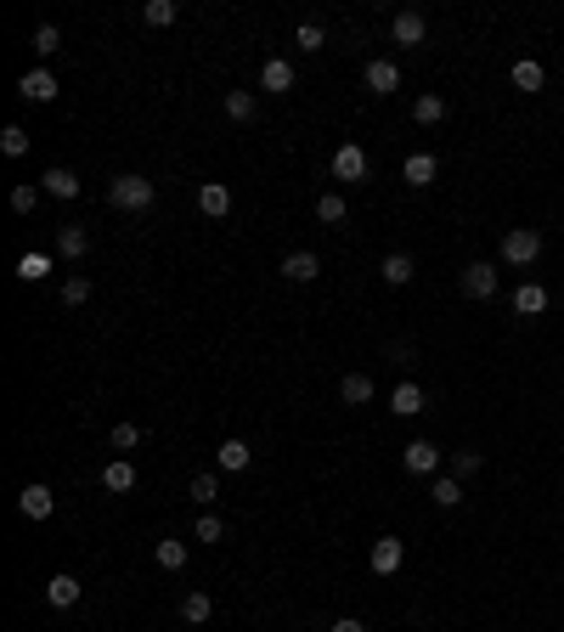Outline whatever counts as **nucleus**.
I'll return each mask as SVG.
<instances>
[{"instance_id": "obj_1", "label": "nucleus", "mask_w": 564, "mask_h": 632, "mask_svg": "<svg viewBox=\"0 0 564 632\" xmlns=\"http://www.w3.org/2000/svg\"><path fill=\"white\" fill-rule=\"evenodd\" d=\"M153 198H158V186H153L148 176H113V181H108V203L124 209V215H141V209H153Z\"/></svg>"}, {"instance_id": "obj_2", "label": "nucleus", "mask_w": 564, "mask_h": 632, "mask_svg": "<svg viewBox=\"0 0 564 632\" xmlns=\"http://www.w3.org/2000/svg\"><path fill=\"white\" fill-rule=\"evenodd\" d=\"M503 260L508 266H536L542 260V231L536 226H508L503 231Z\"/></svg>"}, {"instance_id": "obj_3", "label": "nucleus", "mask_w": 564, "mask_h": 632, "mask_svg": "<svg viewBox=\"0 0 564 632\" xmlns=\"http://www.w3.org/2000/svg\"><path fill=\"white\" fill-rule=\"evenodd\" d=\"M367 170H372V164H367V147L345 141L339 153H333V181H350V186H356V181H367Z\"/></svg>"}, {"instance_id": "obj_4", "label": "nucleus", "mask_w": 564, "mask_h": 632, "mask_svg": "<svg viewBox=\"0 0 564 632\" xmlns=\"http://www.w3.org/2000/svg\"><path fill=\"white\" fill-rule=\"evenodd\" d=\"M367 564H372V576H395L407 564V542L401 537H379V542H372V554H367Z\"/></svg>"}, {"instance_id": "obj_5", "label": "nucleus", "mask_w": 564, "mask_h": 632, "mask_svg": "<svg viewBox=\"0 0 564 632\" xmlns=\"http://www.w3.org/2000/svg\"><path fill=\"white\" fill-rule=\"evenodd\" d=\"M401 463H407V474H441V447L434 440H407Z\"/></svg>"}, {"instance_id": "obj_6", "label": "nucleus", "mask_w": 564, "mask_h": 632, "mask_svg": "<svg viewBox=\"0 0 564 632\" xmlns=\"http://www.w3.org/2000/svg\"><path fill=\"white\" fill-rule=\"evenodd\" d=\"M260 91H265V96L294 91V62H288V57H265V62H260Z\"/></svg>"}, {"instance_id": "obj_7", "label": "nucleus", "mask_w": 564, "mask_h": 632, "mask_svg": "<svg viewBox=\"0 0 564 632\" xmlns=\"http://www.w3.org/2000/svg\"><path fill=\"white\" fill-rule=\"evenodd\" d=\"M424 34H429L424 12H395L389 17V40H395V46H424Z\"/></svg>"}, {"instance_id": "obj_8", "label": "nucleus", "mask_w": 564, "mask_h": 632, "mask_svg": "<svg viewBox=\"0 0 564 632\" xmlns=\"http://www.w3.org/2000/svg\"><path fill=\"white\" fill-rule=\"evenodd\" d=\"M367 91L372 96H395V91H401V68H395L389 57H372L367 62Z\"/></svg>"}, {"instance_id": "obj_9", "label": "nucleus", "mask_w": 564, "mask_h": 632, "mask_svg": "<svg viewBox=\"0 0 564 632\" xmlns=\"http://www.w3.org/2000/svg\"><path fill=\"white\" fill-rule=\"evenodd\" d=\"M198 209H203L209 221L232 215V186H226V181H203V186H198Z\"/></svg>"}, {"instance_id": "obj_10", "label": "nucleus", "mask_w": 564, "mask_h": 632, "mask_svg": "<svg viewBox=\"0 0 564 632\" xmlns=\"http://www.w3.org/2000/svg\"><path fill=\"white\" fill-rule=\"evenodd\" d=\"M463 293H469V300H491V293H497V266H486V260L463 266Z\"/></svg>"}, {"instance_id": "obj_11", "label": "nucleus", "mask_w": 564, "mask_h": 632, "mask_svg": "<svg viewBox=\"0 0 564 632\" xmlns=\"http://www.w3.org/2000/svg\"><path fill=\"white\" fill-rule=\"evenodd\" d=\"M51 509H57L51 486H23V492H17V514H23V519H51Z\"/></svg>"}, {"instance_id": "obj_12", "label": "nucleus", "mask_w": 564, "mask_h": 632, "mask_svg": "<svg viewBox=\"0 0 564 632\" xmlns=\"http://www.w3.org/2000/svg\"><path fill=\"white\" fill-rule=\"evenodd\" d=\"M136 480H141V474H136V463H130V457H113L108 469H102V486H108L113 497H130V492H136Z\"/></svg>"}, {"instance_id": "obj_13", "label": "nucleus", "mask_w": 564, "mask_h": 632, "mask_svg": "<svg viewBox=\"0 0 564 632\" xmlns=\"http://www.w3.org/2000/svg\"><path fill=\"white\" fill-rule=\"evenodd\" d=\"M40 186H46L51 198H62V203H74V198H79V176L68 170V164H51V170L40 176Z\"/></svg>"}, {"instance_id": "obj_14", "label": "nucleus", "mask_w": 564, "mask_h": 632, "mask_svg": "<svg viewBox=\"0 0 564 632\" xmlns=\"http://www.w3.org/2000/svg\"><path fill=\"white\" fill-rule=\"evenodd\" d=\"M282 277H288V283H317V277H322V260L310 255V248H294V255L282 260Z\"/></svg>"}, {"instance_id": "obj_15", "label": "nucleus", "mask_w": 564, "mask_h": 632, "mask_svg": "<svg viewBox=\"0 0 564 632\" xmlns=\"http://www.w3.org/2000/svg\"><path fill=\"white\" fill-rule=\"evenodd\" d=\"M17 96H29V102H57V79L46 68H29L23 79H17Z\"/></svg>"}, {"instance_id": "obj_16", "label": "nucleus", "mask_w": 564, "mask_h": 632, "mask_svg": "<svg viewBox=\"0 0 564 632\" xmlns=\"http://www.w3.org/2000/svg\"><path fill=\"white\" fill-rule=\"evenodd\" d=\"M434 176H441V158H434V153H412V158L401 164V181H407V186H429Z\"/></svg>"}, {"instance_id": "obj_17", "label": "nucleus", "mask_w": 564, "mask_h": 632, "mask_svg": "<svg viewBox=\"0 0 564 632\" xmlns=\"http://www.w3.org/2000/svg\"><path fill=\"white\" fill-rule=\"evenodd\" d=\"M548 311V288L542 283H519L514 288V316H542Z\"/></svg>"}, {"instance_id": "obj_18", "label": "nucleus", "mask_w": 564, "mask_h": 632, "mask_svg": "<svg viewBox=\"0 0 564 632\" xmlns=\"http://www.w3.org/2000/svg\"><path fill=\"white\" fill-rule=\"evenodd\" d=\"M46 599H51L57 609H74V604H79V576H68V571H57V576L46 582Z\"/></svg>"}, {"instance_id": "obj_19", "label": "nucleus", "mask_w": 564, "mask_h": 632, "mask_svg": "<svg viewBox=\"0 0 564 632\" xmlns=\"http://www.w3.org/2000/svg\"><path fill=\"white\" fill-rule=\"evenodd\" d=\"M85 248H91V231L85 226H57V255L62 260H79Z\"/></svg>"}, {"instance_id": "obj_20", "label": "nucleus", "mask_w": 564, "mask_h": 632, "mask_svg": "<svg viewBox=\"0 0 564 632\" xmlns=\"http://www.w3.org/2000/svg\"><path fill=\"white\" fill-rule=\"evenodd\" d=\"M379 277H384L389 288H407V283L417 277V266H412V255H384V266H379Z\"/></svg>"}, {"instance_id": "obj_21", "label": "nucleus", "mask_w": 564, "mask_h": 632, "mask_svg": "<svg viewBox=\"0 0 564 632\" xmlns=\"http://www.w3.org/2000/svg\"><path fill=\"white\" fill-rule=\"evenodd\" d=\"M339 395H345L350 407H367L372 402V373H345L339 378Z\"/></svg>"}, {"instance_id": "obj_22", "label": "nucleus", "mask_w": 564, "mask_h": 632, "mask_svg": "<svg viewBox=\"0 0 564 632\" xmlns=\"http://www.w3.org/2000/svg\"><path fill=\"white\" fill-rule=\"evenodd\" d=\"M389 412H395V418H417V412H424V390H417V384H395Z\"/></svg>"}, {"instance_id": "obj_23", "label": "nucleus", "mask_w": 564, "mask_h": 632, "mask_svg": "<svg viewBox=\"0 0 564 632\" xmlns=\"http://www.w3.org/2000/svg\"><path fill=\"white\" fill-rule=\"evenodd\" d=\"M412 119H417V124H441V119H446V96H441V91H424V96L412 102Z\"/></svg>"}, {"instance_id": "obj_24", "label": "nucleus", "mask_w": 564, "mask_h": 632, "mask_svg": "<svg viewBox=\"0 0 564 632\" xmlns=\"http://www.w3.org/2000/svg\"><path fill=\"white\" fill-rule=\"evenodd\" d=\"M17 277H23V283H46L51 277V255H40V248L17 255Z\"/></svg>"}, {"instance_id": "obj_25", "label": "nucleus", "mask_w": 564, "mask_h": 632, "mask_svg": "<svg viewBox=\"0 0 564 632\" xmlns=\"http://www.w3.org/2000/svg\"><path fill=\"white\" fill-rule=\"evenodd\" d=\"M248 457H255V452H248V440H220V452H215V463H220L226 474L248 469Z\"/></svg>"}, {"instance_id": "obj_26", "label": "nucleus", "mask_w": 564, "mask_h": 632, "mask_svg": "<svg viewBox=\"0 0 564 632\" xmlns=\"http://www.w3.org/2000/svg\"><path fill=\"white\" fill-rule=\"evenodd\" d=\"M514 86H519V91H542V86H548V74H542L536 57H519V62H514Z\"/></svg>"}, {"instance_id": "obj_27", "label": "nucleus", "mask_w": 564, "mask_h": 632, "mask_svg": "<svg viewBox=\"0 0 564 632\" xmlns=\"http://www.w3.org/2000/svg\"><path fill=\"white\" fill-rule=\"evenodd\" d=\"M209 616H215V599H209V593H186V599H181V621L203 627Z\"/></svg>"}, {"instance_id": "obj_28", "label": "nucleus", "mask_w": 564, "mask_h": 632, "mask_svg": "<svg viewBox=\"0 0 564 632\" xmlns=\"http://www.w3.org/2000/svg\"><path fill=\"white\" fill-rule=\"evenodd\" d=\"M429 497H434V509H457V502H463V480H457V474H441Z\"/></svg>"}, {"instance_id": "obj_29", "label": "nucleus", "mask_w": 564, "mask_h": 632, "mask_svg": "<svg viewBox=\"0 0 564 632\" xmlns=\"http://www.w3.org/2000/svg\"><path fill=\"white\" fill-rule=\"evenodd\" d=\"M141 17H148L153 29H170L175 17H181V6H175V0H148V6H141Z\"/></svg>"}, {"instance_id": "obj_30", "label": "nucleus", "mask_w": 564, "mask_h": 632, "mask_svg": "<svg viewBox=\"0 0 564 632\" xmlns=\"http://www.w3.org/2000/svg\"><path fill=\"white\" fill-rule=\"evenodd\" d=\"M153 559L164 564V571H181V564H186V542H175V537H164V542L153 547Z\"/></svg>"}, {"instance_id": "obj_31", "label": "nucleus", "mask_w": 564, "mask_h": 632, "mask_svg": "<svg viewBox=\"0 0 564 632\" xmlns=\"http://www.w3.org/2000/svg\"><path fill=\"white\" fill-rule=\"evenodd\" d=\"M294 46H305V51H322V46H327V29L317 23V17H305V23L294 29Z\"/></svg>"}, {"instance_id": "obj_32", "label": "nucleus", "mask_w": 564, "mask_h": 632, "mask_svg": "<svg viewBox=\"0 0 564 632\" xmlns=\"http://www.w3.org/2000/svg\"><path fill=\"white\" fill-rule=\"evenodd\" d=\"M0 153H6V158L29 153V131H23V124H6V131H0Z\"/></svg>"}, {"instance_id": "obj_33", "label": "nucleus", "mask_w": 564, "mask_h": 632, "mask_svg": "<svg viewBox=\"0 0 564 632\" xmlns=\"http://www.w3.org/2000/svg\"><path fill=\"white\" fill-rule=\"evenodd\" d=\"M226 119H255V91H226Z\"/></svg>"}, {"instance_id": "obj_34", "label": "nucleus", "mask_w": 564, "mask_h": 632, "mask_svg": "<svg viewBox=\"0 0 564 632\" xmlns=\"http://www.w3.org/2000/svg\"><path fill=\"white\" fill-rule=\"evenodd\" d=\"M479 469H486V457H479L474 447H463V452H452V474H457V480H469V474H479Z\"/></svg>"}, {"instance_id": "obj_35", "label": "nucleus", "mask_w": 564, "mask_h": 632, "mask_svg": "<svg viewBox=\"0 0 564 632\" xmlns=\"http://www.w3.org/2000/svg\"><path fill=\"white\" fill-rule=\"evenodd\" d=\"M345 215H350V209H345V198H339V193H322V198H317V221H327V226H339Z\"/></svg>"}, {"instance_id": "obj_36", "label": "nucleus", "mask_w": 564, "mask_h": 632, "mask_svg": "<svg viewBox=\"0 0 564 632\" xmlns=\"http://www.w3.org/2000/svg\"><path fill=\"white\" fill-rule=\"evenodd\" d=\"M186 492H192V502H203V509H209V502L220 497V480L203 469V474H192V486H186Z\"/></svg>"}, {"instance_id": "obj_37", "label": "nucleus", "mask_w": 564, "mask_h": 632, "mask_svg": "<svg viewBox=\"0 0 564 632\" xmlns=\"http://www.w3.org/2000/svg\"><path fill=\"white\" fill-rule=\"evenodd\" d=\"M108 440H113V452H136L141 447V424H113Z\"/></svg>"}, {"instance_id": "obj_38", "label": "nucleus", "mask_w": 564, "mask_h": 632, "mask_svg": "<svg viewBox=\"0 0 564 632\" xmlns=\"http://www.w3.org/2000/svg\"><path fill=\"white\" fill-rule=\"evenodd\" d=\"M57 46H62V29H57V23H40V29H34V51H40V57H51Z\"/></svg>"}, {"instance_id": "obj_39", "label": "nucleus", "mask_w": 564, "mask_h": 632, "mask_svg": "<svg viewBox=\"0 0 564 632\" xmlns=\"http://www.w3.org/2000/svg\"><path fill=\"white\" fill-rule=\"evenodd\" d=\"M91 300V277H68L62 283V305H85Z\"/></svg>"}, {"instance_id": "obj_40", "label": "nucleus", "mask_w": 564, "mask_h": 632, "mask_svg": "<svg viewBox=\"0 0 564 632\" xmlns=\"http://www.w3.org/2000/svg\"><path fill=\"white\" fill-rule=\"evenodd\" d=\"M198 542H226V525H220V514H198Z\"/></svg>"}, {"instance_id": "obj_41", "label": "nucleus", "mask_w": 564, "mask_h": 632, "mask_svg": "<svg viewBox=\"0 0 564 632\" xmlns=\"http://www.w3.org/2000/svg\"><path fill=\"white\" fill-rule=\"evenodd\" d=\"M34 203H40V186H12V209H17V215H34Z\"/></svg>"}, {"instance_id": "obj_42", "label": "nucleus", "mask_w": 564, "mask_h": 632, "mask_svg": "<svg viewBox=\"0 0 564 632\" xmlns=\"http://www.w3.org/2000/svg\"><path fill=\"white\" fill-rule=\"evenodd\" d=\"M327 632H367V627H362V621H356V616H345V621H333V627H327Z\"/></svg>"}]
</instances>
